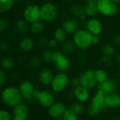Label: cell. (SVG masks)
Here are the masks:
<instances>
[{
	"instance_id": "cell-21",
	"label": "cell",
	"mask_w": 120,
	"mask_h": 120,
	"mask_svg": "<svg viewBox=\"0 0 120 120\" xmlns=\"http://www.w3.org/2000/svg\"><path fill=\"white\" fill-rule=\"evenodd\" d=\"M15 32L20 36H25L30 33V24H28L22 18H19L15 20L13 24Z\"/></svg>"
},
{
	"instance_id": "cell-53",
	"label": "cell",
	"mask_w": 120,
	"mask_h": 120,
	"mask_svg": "<svg viewBox=\"0 0 120 120\" xmlns=\"http://www.w3.org/2000/svg\"><path fill=\"white\" fill-rule=\"evenodd\" d=\"M64 120L63 118H60V119H57V120Z\"/></svg>"
},
{
	"instance_id": "cell-5",
	"label": "cell",
	"mask_w": 120,
	"mask_h": 120,
	"mask_svg": "<svg viewBox=\"0 0 120 120\" xmlns=\"http://www.w3.org/2000/svg\"><path fill=\"white\" fill-rule=\"evenodd\" d=\"M56 95L49 88H37L33 95V100L43 109H49L56 101Z\"/></svg>"
},
{
	"instance_id": "cell-15",
	"label": "cell",
	"mask_w": 120,
	"mask_h": 120,
	"mask_svg": "<svg viewBox=\"0 0 120 120\" xmlns=\"http://www.w3.org/2000/svg\"><path fill=\"white\" fill-rule=\"evenodd\" d=\"M37 46V41L31 35L22 36L18 41V49L22 54H28L32 52Z\"/></svg>"
},
{
	"instance_id": "cell-51",
	"label": "cell",
	"mask_w": 120,
	"mask_h": 120,
	"mask_svg": "<svg viewBox=\"0 0 120 120\" xmlns=\"http://www.w3.org/2000/svg\"><path fill=\"white\" fill-rule=\"evenodd\" d=\"M83 1H84L85 2H86V1H96V0H83Z\"/></svg>"
},
{
	"instance_id": "cell-45",
	"label": "cell",
	"mask_w": 120,
	"mask_h": 120,
	"mask_svg": "<svg viewBox=\"0 0 120 120\" xmlns=\"http://www.w3.org/2000/svg\"><path fill=\"white\" fill-rule=\"evenodd\" d=\"M13 120H29V119H24V118H21V117H14L13 116Z\"/></svg>"
},
{
	"instance_id": "cell-4",
	"label": "cell",
	"mask_w": 120,
	"mask_h": 120,
	"mask_svg": "<svg viewBox=\"0 0 120 120\" xmlns=\"http://www.w3.org/2000/svg\"><path fill=\"white\" fill-rule=\"evenodd\" d=\"M70 78L68 72H56L49 89L56 96L62 94L70 88Z\"/></svg>"
},
{
	"instance_id": "cell-37",
	"label": "cell",
	"mask_w": 120,
	"mask_h": 120,
	"mask_svg": "<svg viewBox=\"0 0 120 120\" xmlns=\"http://www.w3.org/2000/svg\"><path fill=\"white\" fill-rule=\"evenodd\" d=\"M11 22L10 20L4 16H1L0 18V32L1 33H4L10 27Z\"/></svg>"
},
{
	"instance_id": "cell-20",
	"label": "cell",
	"mask_w": 120,
	"mask_h": 120,
	"mask_svg": "<svg viewBox=\"0 0 120 120\" xmlns=\"http://www.w3.org/2000/svg\"><path fill=\"white\" fill-rule=\"evenodd\" d=\"M14 117L29 119L30 115V105L27 102H23L11 109Z\"/></svg>"
},
{
	"instance_id": "cell-43",
	"label": "cell",
	"mask_w": 120,
	"mask_h": 120,
	"mask_svg": "<svg viewBox=\"0 0 120 120\" xmlns=\"http://www.w3.org/2000/svg\"><path fill=\"white\" fill-rule=\"evenodd\" d=\"M101 39L100 36H94L93 41H92L93 46H98L101 44Z\"/></svg>"
},
{
	"instance_id": "cell-16",
	"label": "cell",
	"mask_w": 120,
	"mask_h": 120,
	"mask_svg": "<svg viewBox=\"0 0 120 120\" xmlns=\"http://www.w3.org/2000/svg\"><path fill=\"white\" fill-rule=\"evenodd\" d=\"M84 27L94 36H101L103 32V23L98 17L89 18L84 23Z\"/></svg>"
},
{
	"instance_id": "cell-9",
	"label": "cell",
	"mask_w": 120,
	"mask_h": 120,
	"mask_svg": "<svg viewBox=\"0 0 120 120\" xmlns=\"http://www.w3.org/2000/svg\"><path fill=\"white\" fill-rule=\"evenodd\" d=\"M18 89L24 99L25 102H27L30 105L34 103H36L33 100V95L37 89V86L34 82L30 79H23L19 81L16 84Z\"/></svg>"
},
{
	"instance_id": "cell-44",
	"label": "cell",
	"mask_w": 120,
	"mask_h": 120,
	"mask_svg": "<svg viewBox=\"0 0 120 120\" xmlns=\"http://www.w3.org/2000/svg\"><path fill=\"white\" fill-rule=\"evenodd\" d=\"M115 60L116 63H117V64H119L120 65V52H117V54L115 55Z\"/></svg>"
},
{
	"instance_id": "cell-42",
	"label": "cell",
	"mask_w": 120,
	"mask_h": 120,
	"mask_svg": "<svg viewBox=\"0 0 120 120\" xmlns=\"http://www.w3.org/2000/svg\"><path fill=\"white\" fill-rule=\"evenodd\" d=\"M78 86H79V81L77 75L72 77L70 78V88H75Z\"/></svg>"
},
{
	"instance_id": "cell-2",
	"label": "cell",
	"mask_w": 120,
	"mask_h": 120,
	"mask_svg": "<svg viewBox=\"0 0 120 120\" xmlns=\"http://www.w3.org/2000/svg\"><path fill=\"white\" fill-rule=\"evenodd\" d=\"M106 110L105 95L101 91L95 90L90 101L86 105V115L91 118H96Z\"/></svg>"
},
{
	"instance_id": "cell-6",
	"label": "cell",
	"mask_w": 120,
	"mask_h": 120,
	"mask_svg": "<svg viewBox=\"0 0 120 120\" xmlns=\"http://www.w3.org/2000/svg\"><path fill=\"white\" fill-rule=\"evenodd\" d=\"M72 67L70 57L64 53L60 49L54 50L52 68L56 72H69Z\"/></svg>"
},
{
	"instance_id": "cell-50",
	"label": "cell",
	"mask_w": 120,
	"mask_h": 120,
	"mask_svg": "<svg viewBox=\"0 0 120 120\" xmlns=\"http://www.w3.org/2000/svg\"><path fill=\"white\" fill-rule=\"evenodd\" d=\"M118 78H119V80H120V70H119V72H118Z\"/></svg>"
},
{
	"instance_id": "cell-1",
	"label": "cell",
	"mask_w": 120,
	"mask_h": 120,
	"mask_svg": "<svg viewBox=\"0 0 120 120\" xmlns=\"http://www.w3.org/2000/svg\"><path fill=\"white\" fill-rule=\"evenodd\" d=\"M1 100L2 105L10 109L24 102L18 86L13 84H8L1 88Z\"/></svg>"
},
{
	"instance_id": "cell-24",
	"label": "cell",
	"mask_w": 120,
	"mask_h": 120,
	"mask_svg": "<svg viewBox=\"0 0 120 120\" xmlns=\"http://www.w3.org/2000/svg\"><path fill=\"white\" fill-rule=\"evenodd\" d=\"M100 52L102 56L113 58L117 54L116 46L112 42H105L100 46Z\"/></svg>"
},
{
	"instance_id": "cell-48",
	"label": "cell",
	"mask_w": 120,
	"mask_h": 120,
	"mask_svg": "<svg viewBox=\"0 0 120 120\" xmlns=\"http://www.w3.org/2000/svg\"><path fill=\"white\" fill-rule=\"evenodd\" d=\"M113 2H115V3H116L117 4H118V5H120V0H112Z\"/></svg>"
},
{
	"instance_id": "cell-25",
	"label": "cell",
	"mask_w": 120,
	"mask_h": 120,
	"mask_svg": "<svg viewBox=\"0 0 120 120\" xmlns=\"http://www.w3.org/2000/svg\"><path fill=\"white\" fill-rule=\"evenodd\" d=\"M84 13L86 16L89 18L97 17L99 15L96 1H86L84 4Z\"/></svg>"
},
{
	"instance_id": "cell-7",
	"label": "cell",
	"mask_w": 120,
	"mask_h": 120,
	"mask_svg": "<svg viewBox=\"0 0 120 120\" xmlns=\"http://www.w3.org/2000/svg\"><path fill=\"white\" fill-rule=\"evenodd\" d=\"M58 17L59 8L54 1H44L41 4V20L46 24H52Z\"/></svg>"
},
{
	"instance_id": "cell-26",
	"label": "cell",
	"mask_w": 120,
	"mask_h": 120,
	"mask_svg": "<svg viewBox=\"0 0 120 120\" xmlns=\"http://www.w3.org/2000/svg\"><path fill=\"white\" fill-rule=\"evenodd\" d=\"M69 13L71 16H73L76 18H79L82 15L84 14V4L74 1L71 3L69 7Z\"/></svg>"
},
{
	"instance_id": "cell-36",
	"label": "cell",
	"mask_w": 120,
	"mask_h": 120,
	"mask_svg": "<svg viewBox=\"0 0 120 120\" xmlns=\"http://www.w3.org/2000/svg\"><path fill=\"white\" fill-rule=\"evenodd\" d=\"M62 118L64 120H79L80 117L77 115L73 110L68 108Z\"/></svg>"
},
{
	"instance_id": "cell-30",
	"label": "cell",
	"mask_w": 120,
	"mask_h": 120,
	"mask_svg": "<svg viewBox=\"0 0 120 120\" xmlns=\"http://www.w3.org/2000/svg\"><path fill=\"white\" fill-rule=\"evenodd\" d=\"M69 108L73 110L79 117L86 115V105L77 101H72L69 105Z\"/></svg>"
},
{
	"instance_id": "cell-12",
	"label": "cell",
	"mask_w": 120,
	"mask_h": 120,
	"mask_svg": "<svg viewBox=\"0 0 120 120\" xmlns=\"http://www.w3.org/2000/svg\"><path fill=\"white\" fill-rule=\"evenodd\" d=\"M56 71L50 66H42L36 75V79L41 88H49Z\"/></svg>"
},
{
	"instance_id": "cell-47",
	"label": "cell",
	"mask_w": 120,
	"mask_h": 120,
	"mask_svg": "<svg viewBox=\"0 0 120 120\" xmlns=\"http://www.w3.org/2000/svg\"><path fill=\"white\" fill-rule=\"evenodd\" d=\"M110 120H120V118L118 117H112Z\"/></svg>"
},
{
	"instance_id": "cell-33",
	"label": "cell",
	"mask_w": 120,
	"mask_h": 120,
	"mask_svg": "<svg viewBox=\"0 0 120 120\" xmlns=\"http://www.w3.org/2000/svg\"><path fill=\"white\" fill-rule=\"evenodd\" d=\"M14 0H0V12L1 14H6L11 11L15 6Z\"/></svg>"
},
{
	"instance_id": "cell-22",
	"label": "cell",
	"mask_w": 120,
	"mask_h": 120,
	"mask_svg": "<svg viewBox=\"0 0 120 120\" xmlns=\"http://www.w3.org/2000/svg\"><path fill=\"white\" fill-rule=\"evenodd\" d=\"M16 66L15 60L11 56L4 55L1 59V69L8 73L13 72Z\"/></svg>"
},
{
	"instance_id": "cell-27",
	"label": "cell",
	"mask_w": 120,
	"mask_h": 120,
	"mask_svg": "<svg viewBox=\"0 0 120 120\" xmlns=\"http://www.w3.org/2000/svg\"><path fill=\"white\" fill-rule=\"evenodd\" d=\"M69 36L66 33V32L64 30V29L62 27V26H58L54 28L52 32V37L54 38L59 44L60 45L64 43L66 40L69 39Z\"/></svg>"
},
{
	"instance_id": "cell-10",
	"label": "cell",
	"mask_w": 120,
	"mask_h": 120,
	"mask_svg": "<svg viewBox=\"0 0 120 120\" xmlns=\"http://www.w3.org/2000/svg\"><path fill=\"white\" fill-rule=\"evenodd\" d=\"M77 77L79 81V85L84 86L91 91H94L98 85L96 77L95 71L94 68H87L81 71Z\"/></svg>"
},
{
	"instance_id": "cell-46",
	"label": "cell",
	"mask_w": 120,
	"mask_h": 120,
	"mask_svg": "<svg viewBox=\"0 0 120 120\" xmlns=\"http://www.w3.org/2000/svg\"><path fill=\"white\" fill-rule=\"evenodd\" d=\"M15 1V4H22L24 2L25 0H14Z\"/></svg>"
},
{
	"instance_id": "cell-28",
	"label": "cell",
	"mask_w": 120,
	"mask_h": 120,
	"mask_svg": "<svg viewBox=\"0 0 120 120\" xmlns=\"http://www.w3.org/2000/svg\"><path fill=\"white\" fill-rule=\"evenodd\" d=\"M94 71H95V77L98 84L105 82L110 77L108 71L104 67L101 66L96 68L94 69Z\"/></svg>"
},
{
	"instance_id": "cell-52",
	"label": "cell",
	"mask_w": 120,
	"mask_h": 120,
	"mask_svg": "<svg viewBox=\"0 0 120 120\" xmlns=\"http://www.w3.org/2000/svg\"><path fill=\"white\" fill-rule=\"evenodd\" d=\"M45 1H53L54 0H44Z\"/></svg>"
},
{
	"instance_id": "cell-49",
	"label": "cell",
	"mask_w": 120,
	"mask_h": 120,
	"mask_svg": "<svg viewBox=\"0 0 120 120\" xmlns=\"http://www.w3.org/2000/svg\"><path fill=\"white\" fill-rule=\"evenodd\" d=\"M63 1L65 2H68V3H72L75 1V0H63Z\"/></svg>"
},
{
	"instance_id": "cell-35",
	"label": "cell",
	"mask_w": 120,
	"mask_h": 120,
	"mask_svg": "<svg viewBox=\"0 0 120 120\" xmlns=\"http://www.w3.org/2000/svg\"><path fill=\"white\" fill-rule=\"evenodd\" d=\"M49 37H48L46 35H41L37 37V39L36 40L37 41V45L39 46L40 48L45 49L48 47V44L49 41Z\"/></svg>"
},
{
	"instance_id": "cell-29",
	"label": "cell",
	"mask_w": 120,
	"mask_h": 120,
	"mask_svg": "<svg viewBox=\"0 0 120 120\" xmlns=\"http://www.w3.org/2000/svg\"><path fill=\"white\" fill-rule=\"evenodd\" d=\"M60 49L66 55L70 56L72 54L75 53V52L77 50V48L73 42V41L72 40V39H68V40H66L64 43H63L62 44H60Z\"/></svg>"
},
{
	"instance_id": "cell-23",
	"label": "cell",
	"mask_w": 120,
	"mask_h": 120,
	"mask_svg": "<svg viewBox=\"0 0 120 120\" xmlns=\"http://www.w3.org/2000/svg\"><path fill=\"white\" fill-rule=\"evenodd\" d=\"M46 28V24L42 20H39L31 25H30V33L32 36L39 37L43 35Z\"/></svg>"
},
{
	"instance_id": "cell-14",
	"label": "cell",
	"mask_w": 120,
	"mask_h": 120,
	"mask_svg": "<svg viewBox=\"0 0 120 120\" xmlns=\"http://www.w3.org/2000/svg\"><path fill=\"white\" fill-rule=\"evenodd\" d=\"M68 108L69 105H68L65 102L58 100L46 110L47 115L51 120L62 118Z\"/></svg>"
},
{
	"instance_id": "cell-39",
	"label": "cell",
	"mask_w": 120,
	"mask_h": 120,
	"mask_svg": "<svg viewBox=\"0 0 120 120\" xmlns=\"http://www.w3.org/2000/svg\"><path fill=\"white\" fill-rule=\"evenodd\" d=\"M112 58H110V57H108V56H102L99 58V63H100L101 65H102V67L109 66L112 63Z\"/></svg>"
},
{
	"instance_id": "cell-32",
	"label": "cell",
	"mask_w": 120,
	"mask_h": 120,
	"mask_svg": "<svg viewBox=\"0 0 120 120\" xmlns=\"http://www.w3.org/2000/svg\"><path fill=\"white\" fill-rule=\"evenodd\" d=\"M28 65L32 70L37 72L43 66V63L40 56L32 55L28 60Z\"/></svg>"
},
{
	"instance_id": "cell-3",
	"label": "cell",
	"mask_w": 120,
	"mask_h": 120,
	"mask_svg": "<svg viewBox=\"0 0 120 120\" xmlns=\"http://www.w3.org/2000/svg\"><path fill=\"white\" fill-rule=\"evenodd\" d=\"M93 37L94 35L86 28L81 27L71 37V39L73 41L77 50L79 51H86L93 46Z\"/></svg>"
},
{
	"instance_id": "cell-18",
	"label": "cell",
	"mask_w": 120,
	"mask_h": 120,
	"mask_svg": "<svg viewBox=\"0 0 120 120\" xmlns=\"http://www.w3.org/2000/svg\"><path fill=\"white\" fill-rule=\"evenodd\" d=\"M81 22L79 20L73 17V16H68L65 17L61 22V26L66 32L68 36H72L79 28Z\"/></svg>"
},
{
	"instance_id": "cell-41",
	"label": "cell",
	"mask_w": 120,
	"mask_h": 120,
	"mask_svg": "<svg viewBox=\"0 0 120 120\" xmlns=\"http://www.w3.org/2000/svg\"><path fill=\"white\" fill-rule=\"evenodd\" d=\"M112 43L116 46L120 48V32L115 33L112 37Z\"/></svg>"
},
{
	"instance_id": "cell-19",
	"label": "cell",
	"mask_w": 120,
	"mask_h": 120,
	"mask_svg": "<svg viewBox=\"0 0 120 120\" xmlns=\"http://www.w3.org/2000/svg\"><path fill=\"white\" fill-rule=\"evenodd\" d=\"M105 105L107 110L120 109V93L119 91L105 96Z\"/></svg>"
},
{
	"instance_id": "cell-34",
	"label": "cell",
	"mask_w": 120,
	"mask_h": 120,
	"mask_svg": "<svg viewBox=\"0 0 120 120\" xmlns=\"http://www.w3.org/2000/svg\"><path fill=\"white\" fill-rule=\"evenodd\" d=\"M13 114L11 109L4 107L0 110V120H13Z\"/></svg>"
},
{
	"instance_id": "cell-17",
	"label": "cell",
	"mask_w": 120,
	"mask_h": 120,
	"mask_svg": "<svg viewBox=\"0 0 120 120\" xmlns=\"http://www.w3.org/2000/svg\"><path fill=\"white\" fill-rule=\"evenodd\" d=\"M120 88L119 80L115 77H110L105 82L99 84L96 90L103 93L105 96L117 92Z\"/></svg>"
},
{
	"instance_id": "cell-40",
	"label": "cell",
	"mask_w": 120,
	"mask_h": 120,
	"mask_svg": "<svg viewBox=\"0 0 120 120\" xmlns=\"http://www.w3.org/2000/svg\"><path fill=\"white\" fill-rule=\"evenodd\" d=\"M59 46H60V44H59L54 38L51 37V38L49 39V44H48V47H47V48H49V49H50L54 51V50L58 49H59V48H58Z\"/></svg>"
},
{
	"instance_id": "cell-8",
	"label": "cell",
	"mask_w": 120,
	"mask_h": 120,
	"mask_svg": "<svg viewBox=\"0 0 120 120\" xmlns=\"http://www.w3.org/2000/svg\"><path fill=\"white\" fill-rule=\"evenodd\" d=\"M21 18L30 25L41 20V5L34 2L27 3L22 8Z\"/></svg>"
},
{
	"instance_id": "cell-11",
	"label": "cell",
	"mask_w": 120,
	"mask_h": 120,
	"mask_svg": "<svg viewBox=\"0 0 120 120\" xmlns=\"http://www.w3.org/2000/svg\"><path fill=\"white\" fill-rule=\"evenodd\" d=\"M93 93L91 90L82 86H78L75 88H70L68 92V96L70 98V101H77L81 103L87 105L92 97Z\"/></svg>"
},
{
	"instance_id": "cell-31",
	"label": "cell",
	"mask_w": 120,
	"mask_h": 120,
	"mask_svg": "<svg viewBox=\"0 0 120 120\" xmlns=\"http://www.w3.org/2000/svg\"><path fill=\"white\" fill-rule=\"evenodd\" d=\"M53 54V50H51L49 48L43 49V51L40 55V57L41 58V60H42V63L44 65H45L46 66L52 65Z\"/></svg>"
},
{
	"instance_id": "cell-38",
	"label": "cell",
	"mask_w": 120,
	"mask_h": 120,
	"mask_svg": "<svg viewBox=\"0 0 120 120\" xmlns=\"http://www.w3.org/2000/svg\"><path fill=\"white\" fill-rule=\"evenodd\" d=\"M9 80V75L6 71L1 69L0 70V86L3 88L8 84V81Z\"/></svg>"
},
{
	"instance_id": "cell-13",
	"label": "cell",
	"mask_w": 120,
	"mask_h": 120,
	"mask_svg": "<svg viewBox=\"0 0 120 120\" xmlns=\"http://www.w3.org/2000/svg\"><path fill=\"white\" fill-rule=\"evenodd\" d=\"M96 4L99 15L103 17L111 18L119 12V5L112 0H96Z\"/></svg>"
}]
</instances>
